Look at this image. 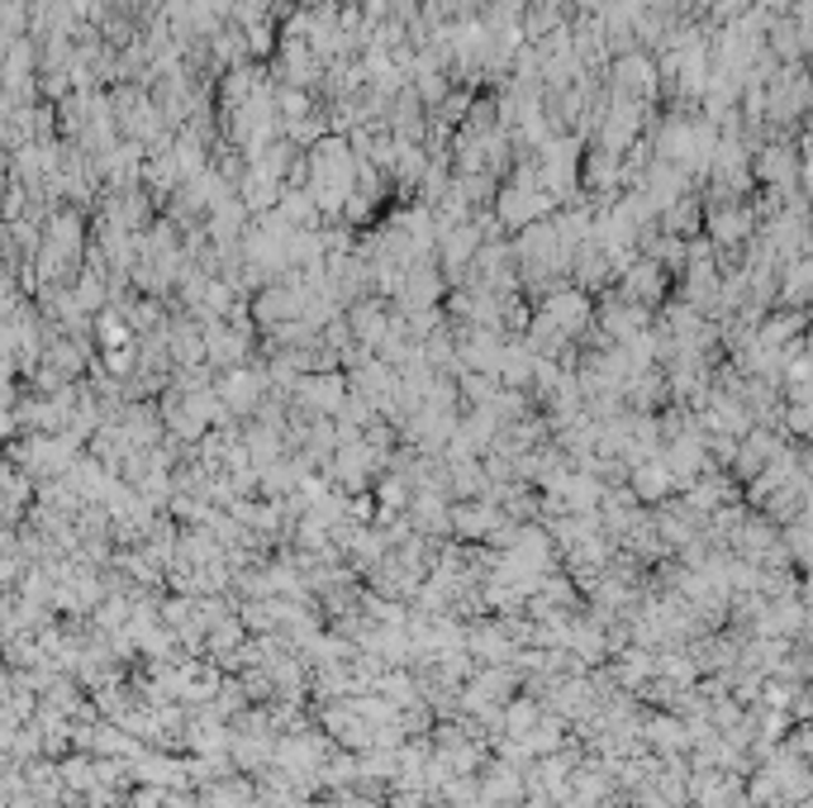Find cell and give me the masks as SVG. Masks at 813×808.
<instances>
[{"label": "cell", "mask_w": 813, "mask_h": 808, "mask_svg": "<svg viewBox=\"0 0 813 808\" xmlns=\"http://www.w3.org/2000/svg\"><path fill=\"white\" fill-rule=\"evenodd\" d=\"M705 229V200L699 196H690V190H685L680 200H671L661 210V233H671V238H685V243H690V238Z\"/></svg>", "instance_id": "cell-1"}]
</instances>
